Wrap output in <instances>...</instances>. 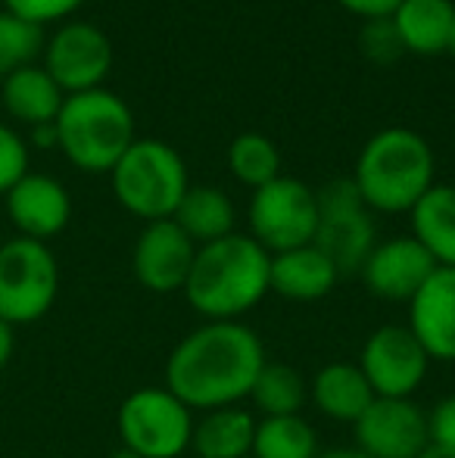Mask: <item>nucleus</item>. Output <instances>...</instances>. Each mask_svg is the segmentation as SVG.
<instances>
[{"label":"nucleus","mask_w":455,"mask_h":458,"mask_svg":"<svg viewBox=\"0 0 455 458\" xmlns=\"http://www.w3.org/2000/svg\"><path fill=\"white\" fill-rule=\"evenodd\" d=\"M29 175V144L22 134L0 122V193Z\"/></svg>","instance_id":"obj_29"},{"label":"nucleus","mask_w":455,"mask_h":458,"mask_svg":"<svg viewBox=\"0 0 455 458\" xmlns=\"http://www.w3.org/2000/svg\"><path fill=\"white\" fill-rule=\"evenodd\" d=\"M434 268L437 262L415 237H390L383 243H375L358 272L371 296L387 302H409L434 275Z\"/></svg>","instance_id":"obj_14"},{"label":"nucleus","mask_w":455,"mask_h":458,"mask_svg":"<svg viewBox=\"0 0 455 458\" xmlns=\"http://www.w3.org/2000/svg\"><path fill=\"white\" fill-rule=\"evenodd\" d=\"M265 346L243 321H203L165 359V390L190 411H213L249 399L265 368Z\"/></svg>","instance_id":"obj_1"},{"label":"nucleus","mask_w":455,"mask_h":458,"mask_svg":"<svg viewBox=\"0 0 455 458\" xmlns=\"http://www.w3.org/2000/svg\"><path fill=\"white\" fill-rule=\"evenodd\" d=\"M318 458H368L362 453V449L356 446H334V449H324V453H318Z\"/></svg>","instance_id":"obj_35"},{"label":"nucleus","mask_w":455,"mask_h":458,"mask_svg":"<svg viewBox=\"0 0 455 458\" xmlns=\"http://www.w3.org/2000/svg\"><path fill=\"white\" fill-rule=\"evenodd\" d=\"M172 222L197 243V247H206V243H215L222 237L234 234L237 225V212L234 203L222 187H206L197 184L188 187L184 199L178 203Z\"/></svg>","instance_id":"obj_22"},{"label":"nucleus","mask_w":455,"mask_h":458,"mask_svg":"<svg viewBox=\"0 0 455 458\" xmlns=\"http://www.w3.org/2000/svg\"><path fill=\"white\" fill-rule=\"evenodd\" d=\"M272 256L249 234H228L206 247H197L184 296L190 309L206 321H240L268 293Z\"/></svg>","instance_id":"obj_2"},{"label":"nucleus","mask_w":455,"mask_h":458,"mask_svg":"<svg viewBox=\"0 0 455 458\" xmlns=\"http://www.w3.org/2000/svg\"><path fill=\"white\" fill-rule=\"evenodd\" d=\"M194 256L197 243L172 218L147 222L131 250V272L150 293H175L188 284Z\"/></svg>","instance_id":"obj_13"},{"label":"nucleus","mask_w":455,"mask_h":458,"mask_svg":"<svg viewBox=\"0 0 455 458\" xmlns=\"http://www.w3.org/2000/svg\"><path fill=\"white\" fill-rule=\"evenodd\" d=\"M44 69L66 97L94 91L113 69V44L91 22H63L44 41Z\"/></svg>","instance_id":"obj_11"},{"label":"nucleus","mask_w":455,"mask_h":458,"mask_svg":"<svg viewBox=\"0 0 455 458\" xmlns=\"http://www.w3.org/2000/svg\"><path fill=\"white\" fill-rule=\"evenodd\" d=\"M356 365L375 399H412L425 384L431 359L409 325H381L362 344Z\"/></svg>","instance_id":"obj_10"},{"label":"nucleus","mask_w":455,"mask_h":458,"mask_svg":"<svg viewBox=\"0 0 455 458\" xmlns=\"http://www.w3.org/2000/svg\"><path fill=\"white\" fill-rule=\"evenodd\" d=\"M110 458H140V455H134L131 449H125V446H119L115 453H110Z\"/></svg>","instance_id":"obj_38"},{"label":"nucleus","mask_w":455,"mask_h":458,"mask_svg":"<svg viewBox=\"0 0 455 458\" xmlns=\"http://www.w3.org/2000/svg\"><path fill=\"white\" fill-rule=\"evenodd\" d=\"M427 440L455 453V393L437 399V405L427 411Z\"/></svg>","instance_id":"obj_31"},{"label":"nucleus","mask_w":455,"mask_h":458,"mask_svg":"<svg viewBox=\"0 0 455 458\" xmlns=\"http://www.w3.org/2000/svg\"><path fill=\"white\" fill-rule=\"evenodd\" d=\"M412 237L440 268H455V187L434 184L412 206Z\"/></svg>","instance_id":"obj_21"},{"label":"nucleus","mask_w":455,"mask_h":458,"mask_svg":"<svg viewBox=\"0 0 455 458\" xmlns=\"http://www.w3.org/2000/svg\"><path fill=\"white\" fill-rule=\"evenodd\" d=\"M113 193L122 209L144 222L172 218L188 193V165L172 144L138 138L110 172Z\"/></svg>","instance_id":"obj_5"},{"label":"nucleus","mask_w":455,"mask_h":458,"mask_svg":"<svg viewBox=\"0 0 455 458\" xmlns=\"http://www.w3.org/2000/svg\"><path fill=\"white\" fill-rule=\"evenodd\" d=\"M337 4H341L346 13H352V16H362L365 22H371V19L393 16V10L402 0H337Z\"/></svg>","instance_id":"obj_32"},{"label":"nucleus","mask_w":455,"mask_h":458,"mask_svg":"<svg viewBox=\"0 0 455 458\" xmlns=\"http://www.w3.org/2000/svg\"><path fill=\"white\" fill-rule=\"evenodd\" d=\"M393 25L409 54H446V38L455 19L452 0H402L393 10Z\"/></svg>","instance_id":"obj_23"},{"label":"nucleus","mask_w":455,"mask_h":458,"mask_svg":"<svg viewBox=\"0 0 455 458\" xmlns=\"http://www.w3.org/2000/svg\"><path fill=\"white\" fill-rule=\"evenodd\" d=\"M228 169L240 184L259 191V187H265L268 182L281 178V153L272 138H265V134H259V131H247L231 140Z\"/></svg>","instance_id":"obj_26"},{"label":"nucleus","mask_w":455,"mask_h":458,"mask_svg":"<svg viewBox=\"0 0 455 458\" xmlns=\"http://www.w3.org/2000/svg\"><path fill=\"white\" fill-rule=\"evenodd\" d=\"M309 399L331 421L356 424L375 403V393L356 362H328L309 380Z\"/></svg>","instance_id":"obj_18"},{"label":"nucleus","mask_w":455,"mask_h":458,"mask_svg":"<svg viewBox=\"0 0 455 458\" xmlns=\"http://www.w3.org/2000/svg\"><path fill=\"white\" fill-rule=\"evenodd\" d=\"M31 144L35 147H56V125L31 128Z\"/></svg>","instance_id":"obj_34"},{"label":"nucleus","mask_w":455,"mask_h":458,"mask_svg":"<svg viewBox=\"0 0 455 458\" xmlns=\"http://www.w3.org/2000/svg\"><path fill=\"white\" fill-rule=\"evenodd\" d=\"M13 350H16V331H13V325H6V321L0 318V371L10 365Z\"/></svg>","instance_id":"obj_33"},{"label":"nucleus","mask_w":455,"mask_h":458,"mask_svg":"<svg viewBox=\"0 0 455 458\" xmlns=\"http://www.w3.org/2000/svg\"><path fill=\"white\" fill-rule=\"evenodd\" d=\"M60 293V266L47 243L13 237L0 247V318L31 325L54 309Z\"/></svg>","instance_id":"obj_7"},{"label":"nucleus","mask_w":455,"mask_h":458,"mask_svg":"<svg viewBox=\"0 0 455 458\" xmlns=\"http://www.w3.org/2000/svg\"><path fill=\"white\" fill-rule=\"evenodd\" d=\"M437 159L412 128H383L362 147L352 172V184L371 212H412V206L431 191Z\"/></svg>","instance_id":"obj_3"},{"label":"nucleus","mask_w":455,"mask_h":458,"mask_svg":"<svg viewBox=\"0 0 455 458\" xmlns=\"http://www.w3.org/2000/svg\"><path fill=\"white\" fill-rule=\"evenodd\" d=\"M358 44H362V54L368 56L377 66H390L396 63L406 47L400 41V31H396L393 19H371V22L362 25V35H358Z\"/></svg>","instance_id":"obj_28"},{"label":"nucleus","mask_w":455,"mask_h":458,"mask_svg":"<svg viewBox=\"0 0 455 458\" xmlns=\"http://www.w3.org/2000/svg\"><path fill=\"white\" fill-rule=\"evenodd\" d=\"M249 237L268 256L306 247L316 241L318 228V199L309 184L299 178L281 175L265 187L253 191L247 206Z\"/></svg>","instance_id":"obj_8"},{"label":"nucleus","mask_w":455,"mask_h":458,"mask_svg":"<svg viewBox=\"0 0 455 458\" xmlns=\"http://www.w3.org/2000/svg\"><path fill=\"white\" fill-rule=\"evenodd\" d=\"M409 331L431 362H455V268H434L409 300Z\"/></svg>","instance_id":"obj_16"},{"label":"nucleus","mask_w":455,"mask_h":458,"mask_svg":"<svg viewBox=\"0 0 455 458\" xmlns=\"http://www.w3.org/2000/svg\"><path fill=\"white\" fill-rule=\"evenodd\" d=\"M256 415L243 405L200 411L194 418L190 453L197 458H253Z\"/></svg>","instance_id":"obj_19"},{"label":"nucleus","mask_w":455,"mask_h":458,"mask_svg":"<svg viewBox=\"0 0 455 458\" xmlns=\"http://www.w3.org/2000/svg\"><path fill=\"white\" fill-rule=\"evenodd\" d=\"M352 446L368 458H418L427 446V411L415 399H375L352 424Z\"/></svg>","instance_id":"obj_12"},{"label":"nucleus","mask_w":455,"mask_h":458,"mask_svg":"<svg viewBox=\"0 0 455 458\" xmlns=\"http://www.w3.org/2000/svg\"><path fill=\"white\" fill-rule=\"evenodd\" d=\"M446 54L455 56V19H452V25H450V38H446Z\"/></svg>","instance_id":"obj_37"},{"label":"nucleus","mask_w":455,"mask_h":458,"mask_svg":"<svg viewBox=\"0 0 455 458\" xmlns=\"http://www.w3.org/2000/svg\"><path fill=\"white\" fill-rule=\"evenodd\" d=\"M81 4H85V0H4V10L44 29V25H50V22L69 19Z\"/></svg>","instance_id":"obj_30"},{"label":"nucleus","mask_w":455,"mask_h":458,"mask_svg":"<svg viewBox=\"0 0 455 458\" xmlns=\"http://www.w3.org/2000/svg\"><path fill=\"white\" fill-rule=\"evenodd\" d=\"M316 428L303 415L259 418L253 437V458H318Z\"/></svg>","instance_id":"obj_25"},{"label":"nucleus","mask_w":455,"mask_h":458,"mask_svg":"<svg viewBox=\"0 0 455 458\" xmlns=\"http://www.w3.org/2000/svg\"><path fill=\"white\" fill-rule=\"evenodd\" d=\"M6 197V216L16 225L19 237L47 243L50 237L63 234L72 218V199L69 191L56 178L29 172L22 182H16Z\"/></svg>","instance_id":"obj_15"},{"label":"nucleus","mask_w":455,"mask_h":458,"mask_svg":"<svg viewBox=\"0 0 455 458\" xmlns=\"http://www.w3.org/2000/svg\"><path fill=\"white\" fill-rule=\"evenodd\" d=\"M337 266L316 247V243H306V247L287 250V253L272 256V268H268V284H272V293L284 296L293 302H312L322 300L334 290Z\"/></svg>","instance_id":"obj_17"},{"label":"nucleus","mask_w":455,"mask_h":458,"mask_svg":"<svg viewBox=\"0 0 455 458\" xmlns=\"http://www.w3.org/2000/svg\"><path fill=\"white\" fill-rule=\"evenodd\" d=\"M0 100H4V109L16 122L38 128V125H54L66 94L50 79V72L44 66H25L4 79Z\"/></svg>","instance_id":"obj_20"},{"label":"nucleus","mask_w":455,"mask_h":458,"mask_svg":"<svg viewBox=\"0 0 455 458\" xmlns=\"http://www.w3.org/2000/svg\"><path fill=\"white\" fill-rule=\"evenodd\" d=\"M309 399V384L293 365L265 362L249 390V403L262 418L303 415V405Z\"/></svg>","instance_id":"obj_24"},{"label":"nucleus","mask_w":455,"mask_h":458,"mask_svg":"<svg viewBox=\"0 0 455 458\" xmlns=\"http://www.w3.org/2000/svg\"><path fill=\"white\" fill-rule=\"evenodd\" d=\"M38 54H44V29L31 25L13 13L0 10V79L16 69L35 66Z\"/></svg>","instance_id":"obj_27"},{"label":"nucleus","mask_w":455,"mask_h":458,"mask_svg":"<svg viewBox=\"0 0 455 458\" xmlns=\"http://www.w3.org/2000/svg\"><path fill=\"white\" fill-rule=\"evenodd\" d=\"M418 458H455V453H452V449H446V446H437V443H427V446L421 449Z\"/></svg>","instance_id":"obj_36"},{"label":"nucleus","mask_w":455,"mask_h":458,"mask_svg":"<svg viewBox=\"0 0 455 458\" xmlns=\"http://www.w3.org/2000/svg\"><path fill=\"white\" fill-rule=\"evenodd\" d=\"M119 440L140 458H181L190 453L194 411L165 386H140L119 405Z\"/></svg>","instance_id":"obj_6"},{"label":"nucleus","mask_w":455,"mask_h":458,"mask_svg":"<svg viewBox=\"0 0 455 458\" xmlns=\"http://www.w3.org/2000/svg\"><path fill=\"white\" fill-rule=\"evenodd\" d=\"M318 199V228L316 247L337 266V272H358L368 253L375 250V218L352 178L328 182L316 191Z\"/></svg>","instance_id":"obj_9"},{"label":"nucleus","mask_w":455,"mask_h":458,"mask_svg":"<svg viewBox=\"0 0 455 458\" xmlns=\"http://www.w3.org/2000/svg\"><path fill=\"white\" fill-rule=\"evenodd\" d=\"M54 125L63 157L88 175H110L128 147L138 140L128 103L106 88L69 94Z\"/></svg>","instance_id":"obj_4"}]
</instances>
